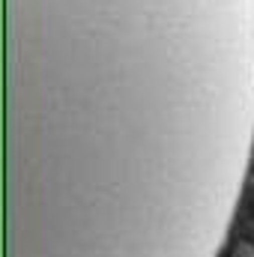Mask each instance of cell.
Listing matches in <instances>:
<instances>
[{"label": "cell", "instance_id": "obj_2", "mask_svg": "<svg viewBox=\"0 0 254 257\" xmlns=\"http://www.w3.org/2000/svg\"><path fill=\"white\" fill-rule=\"evenodd\" d=\"M233 257H254V245L245 242V239H239V242L233 245Z\"/></svg>", "mask_w": 254, "mask_h": 257}, {"label": "cell", "instance_id": "obj_1", "mask_svg": "<svg viewBox=\"0 0 254 257\" xmlns=\"http://www.w3.org/2000/svg\"><path fill=\"white\" fill-rule=\"evenodd\" d=\"M254 144V0H6L3 257H215Z\"/></svg>", "mask_w": 254, "mask_h": 257}]
</instances>
